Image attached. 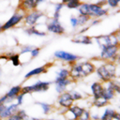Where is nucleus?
Here are the masks:
<instances>
[{"label": "nucleus", "mask_w": 120, "mask_h": 120, "mask_svg": "<svg viewBox=\"0 0 120 120\" xmlns=\"http://www.w3.org/2000/svg\"><path fill=\"white\" fill-rule=\"evenodd\" d=\"M70 95H71V98H73L74 102L75 101H79V100H82L83 98V95L79 92L78 90H75V89H71V90H68Z\"/></svg>", "instance_id": "31"}, {"label": "nucleus", "mask_w": 120, "mask_h": 120, "mask_svg": "<svg viewBox=\"0 0 120 120\" xmlns=\"http://www.w3.org/2000/svg\"><path fill=\"white\" fill-rule=\"evenodd\" d=\"M115 92L113 91V89L107 83V82H105L104 83V90H103V94H102V98L105 99V100H107V101H111L112 99H113L114 98V97H115Z\"/></svg>", "instance_id": "20"}, {"label": "nucleus", "mask_w": 120, "mask_h": 120, "mask_svg": "<svg viewBox=\"0 0 120 120\" xmlns=\"http://www.w3.org/2000/svg\"><path fill=\"white\" fill-rule=\"evenodd\" d=\"M77 19H78V22H79V27H83L85 26L88 22H90L91 21V18H89L88 16H85V15H78L77 16Z\"/></svg>", "instance_id": "30"}, {"label": "nucleus", "mask_w": 120, "mask_h": 120, "mask_svg": "<svg viewBox=\"0 0 120 120\" xmlns=\"http://www.w3.org/2000/svg\"><path fill=\"white\" fill-rule=\"evenodd\" d=\"M117 31H118V32H120V28H119V29H118V30H117Z\"/></svg>", "instance_id": "49"}, {"label": "nucleus", "mask_w": 120, "mask_h": 120, "mask_svg": "<svg viewBox=\"0 0 120 120\" xmlns=\"http://www.w3.org/2000/svg\"><path fill=\"white\" fill-rule=\"evenodd\" d=\"M74 82L70 78H67V79H57V78H54V81H53V84H54V88H55V91L60 94V93H63L65 91H67L68 87L72 83Z\"/></svg>", "instance_id": "15"}, {"label": "nucleus", "mask_w": 120, "mask_h": 120, "mask_svg": "<svg viewBox=\"0 0 120 120\" xmlns=\"http://www.w3.org/2000/svg\"><path fill=\"white\" fill-rule=\"evenodd\" d=\"M6 120H20V119H19V117L17 116V114L15 113V114H13V115L9 116L8 118H7Z\"/></svg>", "instance_id": "41"}, {"label": "nucleus", "mask_w": 120, "mask_h": 120, "mask_svg": "<svg viewBox=\"0 0 120 120\" xmlns=\"http://www.w3.org/2000/svg\"><path fill=\"white\" fill-rule=\"evenodd\" d=\"M53 57L56 60L62 61L64 63H67L69 66L80 60V56L79 55H77L75 53H72L70 52L64 51V50H57V51H55L53 52Z\"/></svg>", "instance_id": "8"}, {"label": "nucleus", "mask_w": 120, "mask_h": 120, "mask_svg": "<svg viewBox=\"0 0 120 120\" xmlns=\"http://www.w3.org/2000/svg\"><path fill=\"white\" fill-rule=\"evenodd\" d=\"M52 82L50 81H37L33 84L22 86V92L25 95L33 94V93H43L47 92L50 89V86Z\"/></svg>", "instance_id": "4"}, {"label": "nucleus", "mask_w": 120, "mask_h": 120, "mask_svg": "<svg viewBox=\"0 0 120 120\" xmlns=\"http://www.w3.org/2000/svg\"><path fill=\"white\" fill-rule=\"evenodd\" d=\"M107 83L113 89V91L115 92V94H119L120 95V80L118 78H115L112 81L107 82Z\"/></svg>", "instance_id": "29"}, {"label": "nucleus", "mask_w": 120, "mask_h": 120, "mask_svg": "<svg viewBox=\"0 0 120 120\" xmlns=\"http://www.w3.org/2000/svg\"><path fill=\"white\" fill-rule=\"evenodd\" d=\"M81 3H82V0H68L64 4V6L68 9H78Z\"/></svg>", "instance_id": "28"}, {"label": "nucleus", "mask_w": 120, "mask_h": 120, "mask_svg": "<svg viewBox=\"0 0 120 120\" xmlns=\"http://www.w3.org/2000/svg\"><path fill=\"white\" fill-rule=\"evenodd\" d=\"M120 50L119 45H111L100 48L99 59L103 62H114L116 61L118 52Z\"/></svg>", "instance_id": "5"}, {"label": "nucleus", "mask_w": 120, "mask_h": 120, "mask_svg": "<svg viewBox=\"0 0 120 120\" xmlns=\"http://www.w3.org/2000/svg\"><path fill=\"white\" fill-rule=\"evenodd\" d=\"M40 3L38 0H20L18 5V9H21L23 12H29L38 9V7Z\"/></svg>", "instance_id": "14"}, {"label": "nucleus", "mask_w": 120, "mask_h": 120, "mask_svg": "<svg viewBox=\"0 0 120 120\" xmlns=\"http://www.w3.org/2000/svg\"><path fill=\"white\" fill-rule=\"evenodd\" d=\"M100 114L99 113H92L91 112V120H99Z\"/></svg>", "instance_id": "40"}, {"label": "nucleus", "mask_w": 120, "mask_h": 120, "mask_svg": "<svg viewBox=\"0 0 120 120\" xmlns=\"http://www.w3.org/2000/svg\"><path fill=\"white\" fill-rule=\"evenodd\" d=\"M69 24L71 26L72 29H77L79 27V22H78V19H77V16H70L69 18Z\"/></svg>", "instance_id": "33"}, {"label": "nucleus", "mask_w": 120, "mask_h": 120, "mask_svg": "<svg viewBox=\"0 0 120 120\" xmlns=\"http://www.w3.org/2000/svg\"><path fill=\"white\" fill-rule=\"evenodd\" d=\"M40 53V48L39 47H33V49L31 50V52H29V55H30V58L31 59H34L36 57H38Z\"/></svg>", "instance_id": "35"}, {"label": "nucleus", "mask_w": 120, "mask_h": 120, "mask_svg": "<svg viewBox=\"0 0 120 120\" xmlns=\"http://www.w3.org/2000/svg\"><path fill=\"white\" fill-rule=\"evenodd\" d=\"M55 78L57 79H67L69 77V68H60L55 72Z\"/></svg>", "instance_id": "25"}, {"label": "nucleus", "mask_w": 120, "mask_h": 120, "mask_svg": "<svg viewBox=\"0 0 120 120\" xmlns=\"http://www.w3.org/2000/svg\"><path fill=\"white\" fill-rule=\"evenodd\" d=\"M71 41L76 44H82V45H91L93 43V38L85 35V34H79L77 33L72 38Z\"/></svg>", "instance_id": "17"}, {"label": "nucleus", "mask_w": 120, "mask_h": 120, "mask_svg": "<svg viewBox=\"0 0 120 120\" xmlns=\"http://www.w3.org/2000/svg\"><path fill=\"white\" fill-rule=\"evenodd\" d=\"M103 90H104V83L99 82V81L93 82L90 85V91H91V95L93 97V99L102 98Z\"/></svg>", "instance_id": "16"}, {"label": "nucleus", "mask_w": 120, "mask_h": 120, "mask_svg": "<svg viewBox=\"0 0 120 120\" xmlns=\"http://www.w3.org/2000/svg\"><path fill=\"white\" fill-rule=\"evenodd\" d=\"M33 45H23V46H22V48H21V52H20V53L21 54H26V53H29L30 52H31V50L33 49Z\"/></svg>", "instance_id": "37"}, {"label": "nucleus", "mask_w": 120, "mask_h": 120, "mask_svg": "<svg viewBox=\"0 0 120 120\" xmlns=\"http://www.w3.org/2000/svg\"><path fill=\"white\" fill-rule=\"evenodd\" d=\"M19 109H20V106L14 101L9 103V104H6L4 109L2 110V112L0 113V120H6L9 116L15 114Z\"/></svg>", "instance_id": "13"}, {"label": "nucleus", "mask_w": 120, "mask_h": 120, "mask_svg": "<svg viewBox=\"0 0 120 120\" xmlns=\"http://www.w3.org/2000/svg\"><path fill=\"white\" fill-rule=\"evenodd\" d=\"M24 97H25V94H23L22 92L20 93V94L16 97V98H15V102H16L19 106L22 105V104H23V101H24Z\"/></svg>", "instance_id": "38"}, {"label": "nucleus", "mask_w": 120, "mask_h": 120, "mask_svg": "<svg viewBox=\"0 0 120 120\" xmlns=\"http://www.w3.org/2000/svg\"><path fill=\"white\" fill-rule=\"evenodd\" d=\"M24 15H25V12L17 8V10L11 15V17L2 24V31L3 32L8 31L11 28H14V27L18 26L20 23H22L23 22Z\"/></svg>", "instance_id": "6"}, {"label": "nucleus", "mask_w": 120, "mask_h": 120, "mask_svg": "<svg viewBox=\"0 0 120 120\" xmlns=\"http://www.w3.org/2000/svg\"><path fill=\"white\" fill-rule=\"evenodd\" d=\"M28 120H43V119L38 118V117H29Z\"/></svg>", "instance_id": "45"}, {"label": "nucleus", "mask_w": 120, "mask_h": 120, "mask_svg": "<svg viewBox=\"0 0 120 120\" xmlns=\"http://www.w3.org/2000/svg\"><path fill=\"white\" fill-rule=\"evenodd\" d=\"M83 110H84L83 107H81L77 104H73L65 112L64 116L66 120H79Z\"/></svg>", "instance_id": "12"}, {"label": "nucleus", "mask_w": 120, "mask_h": 120, "mask_svg": "<svg viewBox=\"0 0 120 120\" xmlns=\"http://www.w3.org/2000/svg\"><path fill=\"white\" fill-rule=\"evenodd\" d=\"M114 34H115V37H116V38H117V41H118V43H119V45H120V32H118V31L116 30V31H114Z\"/></svg>", "instance_id": "42"}, {"label": "nucleus", "mask_w": 120, "mask_h": 120, "mask_svg": "<svg viewBox=\"0 0 120 120\" xmlns=\"http://www.w3.org/2000/svg\"><path fill=\"white\" fill-rule=\"evenodd\" d=\"M23 32L25 35L29 36V37H39V38H42V37H45L47 35V32L44 31V30H41L39 29L37 25L35 26H30V27H25L23 29Z\"/></svg>", "instance_id": "19"}, {"label": "nucleus", "mask_w": 120, "mask_h": 120, "mask_svg": "<svg viewBox=\"0 0 120 120\" xmlns=\"http://www.w3.org/2000/svg\"><path fill=\"white\" fill-rule=\"evenodd\" d=\"M11 102H13V101L10 98H8L6 94L0 97V104H9Z\"/></svg>", "instance_id": "39"}, {"label": "nucleus", "mask_w": 120, "mask_h": 120, "mask_svg": "<svg viewBox=\"0 0 120 120\" xmlns=\"http://www.w3.org/2000/svg\"><path fill=\"white\" fill-rule=\"evenodd\" d=\"M113 120H120V112H115L114 117H113Z\"/></svg>", "instance_id": "43"}, {"label": "nucleus", "mask_w": 120, "mask_h": 120, "mask_svg": "<svg viewBox=\"0 0 120 120\" xmlns=\"http://www.w3.org/2000/svg\"><path fill=\"white\" fill-rule=\"evenodd\" d=\"M8 61L12 64V66L19 67L21 65V58H20V54L19 53L12 52V53H8Z\"/></svg>", "instance_id": "26"}, {"label": "nucleus", "mask_w": 120, "mask_h": 120, "mask_svg": "<svg viewBox=\"0 0 120 120\" xmlns=\"http://www.w3.org/2000/svg\"><path fill=\"white\" fill-rule=\"evenodd\" d=\"M46 27V31L49 33H52L53 35H57V36H61L64 35L66 33V29L64 27V25L62 24L60 19H54V18H51L45 24Z\"/></svg>", "instance_id": "10"}, {"label": "nucleus", "mask_w": 120, "mask_h": 120, "mask_svg": "<svg viewBox=\"0 0 120 120\" xmlns=\"http://www.w3.org/2000/svg\"><path fill=\"white\" fill-rule=\"evenodd\" d=\"M1 32H3V31H2V24H0V33H1Z\"/></svg>", "instance_id": "47"}, {"label": "nucleus", "mask_w": 120, "mask_h": 120, "mask_svg": "<svg viewBox=\"0 0 120 120\" xmlns=\"http://www.w3.org/2000/svg\"><path fill=\"white\" fill-rule=\"evenodd\" d=\"M44 13L42 11H40L39 9H35L29 12H25L24 15V19H23V24L25 25V27H30V26H35L39 22L40 19H42L44 17Z\"/></svg>", "instance_id": "7"}, {"label": "nucleus", "mask_w": 120, "mask_h": 120, "mask_svg": "<svg viewBox=\"0 0 120 120\" xmlns=\"http://www.w3.org/2000/svg\"><path fill=\"white\" fill-rule=\"evenodd\" d=\"M17 1H20V0H17Z\"/></svg>", "instance_id": "51"}, {"label": "nucleus", "mask_w": 120, "mask_h": 120, "mask_svg": "<svg viewBox=\"0 0 120 120\" xmlns=\"http://www.w3.org/2000/svg\"><path fill=\"white\" fill-rule=\"evenodd\" d=\"M115 63H116L117 65H120V50H119V52H118V55H117V58H116Z\"/></svg>", "instance_id": "44"}, {"label": "nucleus", "mask_w": 120, "mask_h": 120, "mask_svg": "<svg viewBox=\"0 0 120 120\" xmlns=\"http://www.w3.org/2000/svg\"><path fill=\"white\" fill-rule=\"evenodd\" d=\"M22 85H20V84L14 85V86H12V87H10V88L8 89V91L6 93V95H7L8 98H10L12 101H15L16 97H17L20 93H22Z\"/></svg>", "instance_id": "21"}, {"label": "nucleus", "mask_w": 120, "mask_h": 120, "mask_svg": "<svg viewBox=\"0 0 120 120\" xmlns=\"http://www.w3.org/2000/svg\"><path fill=\"white\" fill-rule=\"evenodd\" d=\"M118 65L114 62H103L102 64L96 66L95 73L99 82L105 83L118 77Z\"/></svg>", "instance_id": "3"}, {"label": "nucleus", "mask_w": 120, "mask_h": 120, "mask_svg": "<svg viewBox=\"0 0 120 120\" xmlns=\"http://www.w3.org/2000/svg\"><path fill=\"white\" fill-rule=\"evenodd\" d=\"M1 75H2V69H1V68H0V77H1Z\"/></svg>", "instance_id": "48"}, {"label": "nucleus", "mask_w": 120, "mask_h": 120, "mask_svg": "<svg viewBox=\"0 0 120 120\" xmlns=\"http://www.w3.org/2000/svg\"><path fill=\"white\" fill-rule=\"evenodd\" d=\"M88 120H91V119H88Z\"/></svg>", "instance_id": "50"}, {"label": "nucleus", "mask_w": 120, "mask_h": 120, "mask_svg": "<svg viewBox=\"0 0 120 120\" xmlns=\"http://www.w3.org/2000/svg\"><path fill=\"white\" fill-rule=\"evenodd\" d=\"M93 41H95L99 48L106 47V46H111V45H119L114 32L111 33V34L99 35V36L94 37L93 38Z\"/></svg>", "instance_id": "9"}, {"label": "nucleus", "mask_w": 120, "mask_h": 120, "mask_svg": "<svg viewBox=\"0 0 120 120\" xmlns=\"http://www.w3.org/2000/svg\"><path fill=\"white\" fill-rule=\"evenodd\" d=\"M69 77L73 82L80 81L93 74L96 70V65L93 61H77L69 66Z\"/></svg>", "instance_id": "1"}, {"label": "nucleus", "mask_w": 120, "mask_h": 120, "mask_svg": "<svg viewBox=\"0 0 120 120\" xmlns=\"http://www.w3.org/2000/svg\"><path fill=\"white\" fill-rule=\"evenodd\" d=\"M64 4L60 1V2H57L53 5V10H52V18H54V19H60V16H61V11L62 9L64 8Z\"/></svg>", "instance_id": "24"}, {"label": "nucleus", "mask_w": 120, "mask_h": 120, "mask_svg": "<svg viewBox=\"0 0 120 120\" xmlns=\"http://www.w3.org/2000/svg\"><path fill=\"white\" fill-rule=\"evenodd\" d=\"M73 104H74V100L71 98V95H70V93H69L68 90H67V91H65L63 93L58 94V97H57V105H58V107L60 109H63L66 112Z\"/></svg>", "instance_id": "11"}, {"label": "nucleus", "mask_w": 120, "mask_h": 120, "mask_svg": "<svg viewBox=\"0 0 120 120\" xmlns=\"http://www.w3.org/2000/svg\"><path fill=\"white\" fill-rule=\"evenodd\" d=\"M37 105H38L42 111V112L45 114V115H49L53 111V106L48 102H45V101H38L36 103Z\"/></svg>", "instance_id": "23"}, {"label": "nucleus", "mask_w": 120, "mask_h": 120, "mask_svg": "<svg viewBox=\"0 0 120 120\" xmlns=\"http://www.w3.org/2000/svg\"><path fill=\"white\" fill-rule=\"evenodd\" d=\"M88 119H91V112L88 109L84 108V110H83L82 115L80 116L79 120H88Z\"/></svg>", "instance_id": "36"}, {"label": "nucleus", "mask_w": 120, "mask_h": 120, "mask_svg": "<svg viewBox=\"0 0 120 120\" xmlns=\"http://www.w3.org/2000/svg\"><path fill=\"white\" fill-rule=\"evenodd\" d=\"M77 11L80 15H85L91 19H100L108 15L109 9L97 3L82 2Z\"/></svg>", "instance_id": "2"}, {"label": "nucleus", "mask_w": 120, "mask_h": 120, "mask_svg": "<svg viewBox=\"0 0 120 120\" xmlns=\"http://www.w3.org/2000/svg\"><path fill=\"white\" fill-rule=\"evenodd\" d=\"M120 5V0H106V6L110 8H116Z\"/></svg>", "instance_id": "34"}, {"label": "nucleus", "mask_w": 120, "mask_h": 120, "mask_svg": "<svg viewBox=\"0 0 120 120\" xmlns=\"http://www.w3.org/2000/svg\"><path fill=\"white\" fill-rule=\"evenodd\" d=\"M116 111L111 107H105L103 112L100 113V118L99 120H113L114 114Z\"/></svg>", "instance_id": "22"}, {"label": "nucleus", "mask_w": 120, "mask_h": 120, "mask_svg": "<svg viewBox=\"0 0 120 120\" xmlns=\"http://www.w3.org/2000/svg\"><path fill=\"white\" fill-rule=\"evenodd\" d=\"M16 114H17V116L19 117L20 120H28V118H29L28 113L23 109H19L18 112H16Z\"/></svg>", "instance_id": "32"}, {"label": "nucleus", "mask_w": 120, "mask_h": 120, "mask_svg": "<svg viewBox=\"0 0 120 120\" xmlns=\"http://www.w3.org/2000/svg\"><path fill=\"white\" fill-rule=\"evenodd\" d=\"M108 104H109V101L105 100L103 98H97V99H93V100H92V105H93V107L98 108V109L105 108Z\"/></svg>", "instance_id": "27"}, {"label": "nucleus", "mask_w": 120, "mask_h": 120, "mask_svg": "<svg viewBox=\"0 0 120 120\" xmlns=\"http://www.w3.org/2000/svg\"><path fill=\"white\" fill-rule=\"evenodd\" d=\"M49 68V65H43V66H40V67H37V68H34L33 69L29 70L28 72L25 73L24 75V79L25 80H28L30 78H33V77H36V76H39L41 74H44L47 72Z\"/></svg>", "instance_id": "18"}, {"label": "nucleus", "mask_w": 120, "mask_h": 120, "mask_svg": "<svg viewBox=\"0 0 120 120\" xmlns=\"http://www.w3.org/2000/svg\"><path fill=\"white\" fill-rule=\"evenodd\" d=\"M45 120H62V119H59V118H47Z\"/></svg>", "instance_id": "46"}]
</instances>
